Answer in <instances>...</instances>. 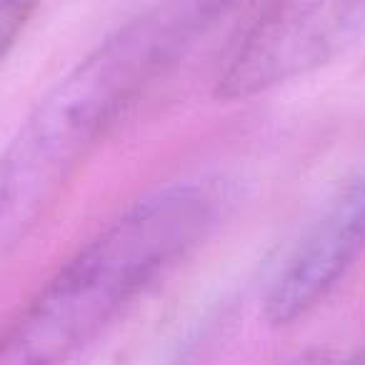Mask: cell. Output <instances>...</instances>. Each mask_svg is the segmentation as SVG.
<instances>
[{"mask_svg": "<svg viewBox=\"0 0 365 365\" xmlns=\"http://www.w3.org/2000/svg\"><path fill=\"white\" fill-rule=\"evenodd\" d=\"M43 0H0V66L13 51Z\"/></svg>", "mask_w": 365, "mask_h": 365, "instance_id": "5", "label": "cell"}, {"mask_svg": "<svg viewBox=\"0 0 365 365\" xmlns=\"http://www.w3.org/2000/svg\"><path fill=\"white\" fill-rule=\"evenodd\" d=\"M348 365H365V350H363V353H360V355H355V358L350 360Z\"/></svg>", "mask_w": 365, "mask_h": 365, "instance_id": "6", "label": "cell"}, {"mask_svg": "<svg viewBox=\"0 0 365 365\" xmlns=\"http://www.w3.org/2000/svg\"><path fill=\"white\" fill-rule=\"evenodd\" d=\"M365 253V158L335 185L275 268L260 313L273 328L313 313Z\"/></svg>", "mask_w": 365, "mask_h": 365, "instance_id": "4", "label": "cell"}, {"mask_svg": "<svg viewBox=\"0 0 365 365\" xmlns=\"http://www.w3.org/2000/svg\"><path fill=\"white\" fill-rule=\"evenodd\" d=\"M245 3L155 0L48 88L0 150V263L46 220L125 113Z\"/></svg>", "mask_w": 365, "mask_h": 365, "instance_id": "1", "label": "cell"}, {"mask_svg": "<svg viewBox=\"0 0 365 365\" xmlns=\"http://www.w3.org/2000/svg\"><path fill=\"white\" fill-rule=\"evenodd\" d=\"M363 36L365 0H268L215 81V98L270 93L333 63Z\"/></svg>", "mask_w": 365, "mask_h": 365, "instance_id": "3", "label": "cell"}, {"mask_svg": "<svg viewBox=\"0 0 365 365\" xmlns=\"http://www.w3.org/2000/svg\"><path fill=\"white\" fill-rule=\"evenodd\" d=\"M230 205L220 178L143 195L86 243L0 330V365H66L138 295L210 238Z\"/></svg>", "mask_w": 365, "mask_h": 365, "instance_id": "2", "label": "cell"}]
</instances>
